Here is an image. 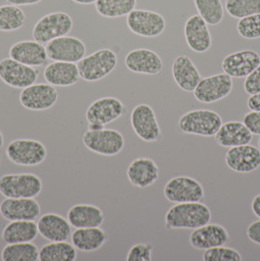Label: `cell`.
<instances>
[{
  "instance_id": "cell-1",
  "label": "cell",
  "mask_w": 260,
  "mask_h": 261,
  "mask_svg": "<svg viewBox=\"0 0 260 261\" xmlns=\"http://www.w3.org/2000/svg\"><path fill=\"white\" fill-rule=\"evenodd\" d=\"M165 220L167 229H196L211 222L212 213L202 202H181L167 211Z\"/></svg>"
},
{
  "instance_id": "cell-2",
  "label": "cell",
  "mask_w": 260,
  "mask_h": 261,
  "mask_svg": "<svg viewBox=\"0 0 260 261\" xmlns=\"http://www.w3.org/2000/svg\"><path fill=\"white\" fill-rule=\"evenodd\" d=\"M221 116L213 110H193L183 115L178 122L179 129L186 134L212 137L222 125Z\"/></svg>"
},
{
  "instance_id": "cell-3",
  "label": "cell",
  "mask_w": 260,
  "mask_h": 261,
  "mask_svg": "<svg viewBox=\"0 0 260 261\" xmlns=\"http://www.w3.org/2000/svg\"><path fill=\"white\" fill-rule=\"evenodd\" d=\"M118 56L110 48H103L85 56L77 64L81 77L86 82H98L116 69Z\"/></svg>"
},
{
  "instance_id": "cell-4",
  "label": "cell",
  "mask_w": 260,
  "mask_h": 261,
  "mask_svg": "<svg viewBox=\"0 0 260 261\" xmlns=\"http://www.w3.org/2000/svg\"><path fill=\"white\" fill-rule=\"evenodd\" d=\"M42 188L41 179L33 173H11L0 177V194L5 198H36Z\"/></svg>"
},
{
  "instance_id": "cell-5",
  "label": "cell",
  "mask_w": 260,
  "mask_h": 261,
  "mask_svg": "<svg viewBox=\"0 0 260 261\" xmlns=\"http://www.w3.org/2000/svg\"><path fill=\"white\" fill-rule=\"evenodd\" d=\"M73 27L71 16L67 13L53 12L41 17L33 30L34 39L41 43L67 36Z\"/></svg>"
},
{
  "instance_id": "cell-6",
  "label": "cell",
  "mask_w": 260,
  "mask_h": 261,
  "mask_svg": "<svg viewBox=\"0 0 260 261\" xmlns=\"http://www.w3.org/2000/svg\"><path fill=\"white\" fill-rule=\"evenodd\" d=\"M7 158L16 165L36 166L44 162L47 156L46 147L32 139H16L6 149Z\"/></svg>"
},
{
  "instance_id": "cell-7",
  "label": "cell",
  "mask_w": 260,
  "mask_h": 261,
  "mask_svg": "<svg viewBox=\"0 0 260 261\" xmlns=\"http://www.w3.org/2000/svg\"><path fill=\"white\" fill-rule=\"evenodd\" d=\"M84 146L91 152L102 155H116L124 147L122 134L115 129L85 131L83 137Z\"/></svg>"
},
{
  "instance_id": "cell-8",
  "label": "cell",
  "mask_w": 260,
  "mask_h": 261,
  "mask_svg": "<svg viewBox=\"0 0 260 261\" xmlns=\"http://www.w3.org/2000/svg\"><path fill=\"white\" fill-rule=\"evenodd\" d=\"M126 24L130 31L143 37L161 36L166 28V19L160 13L134 9L126 17Z\"/></svg>"
},
{
  "instance_id": "cell-9",
  "label": "cell",
  "mask_w": 260,
  "mask_h": 261,
  "mask_svg": "<svg viewBox=\"0 0 260 261\" xmlns=\"http://www.w3.org/2000/svg\"><path fill=\"white\" fill-rule=\"evenodd\" d=\"M164 194L167 201L174 203L201 202L204 197V189L196 179L177 176L166 183Z\"/></svg>"
},
{
  "instance_id": "cell-10",
  "label": "cell",
  "mask_w": 260,
  "mask_h": 261,
  "mask_svg": "<svg viewBox=\"0 0 260 261\" xmlns=\"http://www.w3.org/2000/svg\"><path fill=\"white\" fill-rule=\"evenodd\" d=\"M233 89V80L227 73H218L201 79L194 90L195 98L203 104H212L229 95Z\"/></svg>"
},
{
  "instance_id": "cell-11",
  "label": "cell",
  "mask_w": 260,
  "mask_h": 261,
  "mask_svg": "<svg viewBox=\"0 0 260 261\" xmlns=\"http://www.w3.org/2000/svg\"><path fill=\"white\" fill-rule=\"evenodd\" d=\"M131 126L136 135L145 142H155L161 138L162 131L154 110L148 104H139L132 110Z\"/></svg>"
},
{
  "instance_id": "cell-12",
  "label": "cell",
  "mask_w": 260,
  "mask_h": 261,
  "mask_svg": "<svg viewBox=\"0 0 260 261\" xmlns=\"http://www.w3.org/2000/svg\"><path fill=\"white\" fill-rule=\"evenodd\" d=\"M48 59L53 62L79 63L85 57L86 47L77 37L62 36L49 41L46 45Z\"/></svg>"
},
{
  "instance_id": "cell-13",
  "label": "cell",
  "mask_w": 260,
  "mask_h": 261,
  "mask_svg": "<svg viewBox=\"0 0 260 261\" xmlns=\"http://www.w3.org/2000/svg\"><path fill=\"white\" fill-rule=\"evenodd\" d=\"M58 91L49 83H37L25 87L20 94L23 107L31 111H45L53 107L58 101Z\"/></svg>"
},
{
  "instance_id": "cell-14",
  "label": "cell",
  "mask_w": 260,
  "mask_h": 261,
  "mask_svg": "<svg viewBox=\"0 0 260 261\" xmlns=\"http://www.w3.org/2000/svg\"><path fill=\"white\" fill-rule=\"evenodd\" d=\"M38 72L33 67L21 64L12 58L0 61V80L7 85L24 89L35 84Z\"/></svg>"
},
{
  "instance_id": "cell-15",
  "label": "cell",
  "mask_w": 260,
  "mask_h": 261,
  "mask_svg": "<svg viewBox=\"0 0 260 261\" xmlns=\"http://www.w3.org/2000/svg\"><path fill=\"white\" fill-rule=\"evenodd\" d=\"M124 112L123 103L115 97H104L94 101L85 113L88 123L105 126L119 119Z\"/></svg>"
},
{
  "instance_id": "cell-16",
  "label": "cell",
  "mask_w": 260,
  "mask_h": 261,
  "mask_svg": "<svg viewBox=\"0 0 260 261\" xmlns=\"http://www.w3.org/2000/svg\"><path fill=\"white\" fill-rule=\"evenodd\" d=\"M259 65V54L250 49H245L229 54L221 63V67L225 73L236 79L247 77Z\"/></svg>"
},
{
  "instance_id": "cell-17",
  "label": "cell",
  "mask_w": 260,
  "mask_h": 261,
  "mask_svg": "<svg viewBox=\"0 0 260 261\" xmlns=\"http://www.w3.org/2000/svg\"><path fill=\"white\" fill-rule=\"evenodd\" d=\"M225 163L238 173H249L260 166V150L252 145L232 147L225 155Z\"/></svg>"
},
{
  "instance_id": "cell-18",
  "label": "cell",
  "mask_w": 260,
  "mask_h": 261,
  "mask_svg": "<svg viewBox=\"0 0 260 261\" xmlns=\"http://www.w3.org/2000/svg\"><path fill=\"white\" fill-rule=\"evenodd\" d=\"M0 214L9 221L36 220L40 215V205L35 198H6L0 203Z\"/></svg>"
},
{
  "instance_id": "cell-19",
  "label": "cell",
  "mask_w": 260,
  "mask_h": 261,
  "mask_svg": "<svg viewBox=\"0 0 260 261\" xmlns=\"http://www.w3.org/2000/svg\"><path fill=\"white\" fill-rule=\"evenodd\" d=\"M125 67L132 72L159 74L163 70V61L159 54L147 48L131 50L124 60Z\"/></svg>"
},
{
  "instance_id": "cell-20",
  "label": "cell",
  "mask_w": 260,
  "mask_h": 261,
  "mask_svg": "<svg viewBox=\"0 0 260 261\" xmlns=\"http://www.w3.org/2000/svg\"><path fill=\"white\" fill-rule=\"evenodd\" d=\"M185 39L190 49L197 53H204L213 45V37L207 24L200 15H194L184 27Z\"/></svg>"
},
{
  "instance_id": "cell-21",
  "label": "cell",
  "mask_w": 260,
  "mask_h": 261,
  "mask_svg": "<svg viewBox=\"0 0 260 261\" xmlns=\"http://www.w3.org/2000/svg\"><path fill=\"white\" fill-rule=\"evenodd\" d=\"M228 241L229 233L223 226L210 223L194 229L189 237L193 248L203 250L224 246Z\"/></svg>"
},
{
  "instance_id": "cell-22",
  "label": "cell",
  "mask_w": 260,
  "mask_h": 261,
  "mask_svg": "<svg viewBox=\"0 0 260 261\" xmlns=\"http://www.w3.org/2000/svg\"><path fill=\"white\" fill-rule=\"evenodd\" d=\"M126 175L133 186L145 189L160 178V169L152 159L137 158L130 163Z\"/></svg>"
},
{
  "instance_id": "cell-23",
  "label": "cell",
  "mask_w": 260,
  "mask_h": 261,
  "mask_svg": "<svg viewBox=\"0 0 260 261\" xmlns=\"http://www.w3.org/2000/svg\"><path fill=\"white\" fill-rule=\"evenodd\" d=\"M13 60L30 67H41L48 59L46 48L36 40H22L13 44L9 50Z\"/></svg>"
},
{
  "instance_id": "cell-24",
  "label": "cell",
  "mask_w": 260,
  "mask_h": 261,
  "mask_svg": "<svg viewBox=\"0 0 260 261\" xmlns=\"http://www.w3.org/2000/svg\"><path fill=\"white\" fill-rule=\"evenodd\" d=\"M172 76L178 87L194 92L201 80V73L187 55H179L172 64Z\"/></svg>"
},
{
  "instance_id": "cell-25",
  "label": "cell",
  "mask_w": 260,
  "mask_h": 261,
  "mask_svg": "<svg viewBox=\"0 0 260 261\" xmlns=\"http://www.w3.org/2000/svg\"><path fill=\"white\" fill-rule=\"evenodd\" d=\"M71 227L68 219L56 214H44L37 222L38 233L50 242H64L69 240L71 236Z\"/></svg>"
},
{
  "instance_id": "cell-26",
  "label": "cell",
  "mask_w": 260,
  "mask_h": 261,
  "mask_svg": "<svg viewBox=\"0 0 260 261\" xmlns=\"http://www.w3.org/2000/svg\"><path fill=\"white\" fill-rule=\"evenodd\" d=\"M214 136L216 143L224 148L247 145L252 141V133L241 121L226 122Z\"/></svg>"
},
{
  "instance_id": "cell-27",
  "label": "cell",
  "mask_w": 260,
  "mask_h": 261,
  "mask_svg": "<svg viewBox=\"0 0 260 261\" xmlns=\"http://www.w3.org/2000/svg\"><path fill=\"white\" fill-rule=\"evenodd\" d=\"M68 221L74 228L101 227L105 216L101 208L93 204L79 203L71 206L68 213Z\"/></svg>"
},
{
  "instance_id": "cell-28",
  "label": "cell",
  "mask_w": 260,
  "mask_h": 261,
  "mask_svg": "<svg viewBox=\"0 0 260 261\" xmlns=\"http://www.w3.org/2000/svg\"><path fill=\"white\" fill-rule=\"evenodd\" d=\"M81 75L77 65L69 62H53L44 70V79L53 86H71L79 82Z\"/></svg>"
},
{
  "instance_id": "cell-29",
  "label": "cell",
  "mask_w": 260,
  "mask_h": 261,
  "mask_svg": "<svg viewBox=\"0 0 260 261\" xmlns=\"http://www.w3.org/2000/svg\"><path fill=\"white\" fill-rule=\"evenodd\" d=\"M71 244L75 249L90 252L101 249L106 243L105 231L100 227L77 228L71 236Z\"/></svg>"
},
{
  "instance_id": "cell-30",
  "label": "cell",
  "mask_w": 260,
  "mask_h": 261,
  "mask_svg": "<svg viewBox=\"0 0 260 261\" xmlns=\"http://www.w3.org/2000/svg\"><path fill=\"white\" fill-rule=\"evenodd\" d=\"M38 234L37 223L34 220H15L4 227L2 239L7 244L32 242Z\"/></svg>"
},
{
  "instance_id": "cell-31",
  "label": "cell",
  "mask_w": 260,
  "mask_h": 261,
  "mask_svg": "<svg viewBox=\"0 0 260 261\" xmlns=\"http://www.w3.org/2000/svg\"><path fill=\"white\" fill-rule=\"evenodd\" d=\"M76 249L71 244L64 242H52L39 249L40 261H74Z\"/></svg>"
},
{
  "instance_id": "cell-32",
  "label": "cell",
  "mask_w": 260,
  "mask_h": 261,
  "mask_svg": "<svg viewBox=\"0 0 260 261\" xmlns=\"http://www.w3.org/2000/svg\"><path fill=\"white\" fill-rule=\"evenodd\" d=\"M3 261L39 260V250L32 242L8 244L1 252Z\"/></svg>"
},
{
  "instance_id": "cell-33",
  "label": "cell",
  "mask_w": 260,
  "mask_h": 261,
  "mask_svg": "<svg viewBox=\"0 0 260 261\" xmlns=\"http://www.w3.org/2000/svg\"><path fill=\"white\" fill-rule=\"evenodd\" d=\"M137 0H97L95 8L105 18H120L127 16L136 7Z\"/></svg>"
},
{
  "instance_id": "cell-34",
  "label": "cell",
  "mask_w": 260,
  "mask_h": 261,
  "mask_svg": "<svg viewBox=\"0 0 260 261\" xmlns=\"http://www.w3.org/2000/svg\"><path fill=\"white\" fill-rule=\"evenodd\" d=\"M25 23L24 12L16 5L0 6V31L14 32L23 28Z\"/></svg>"
},
{
  "instance_id": "cell-35",
  "label": "cell",
  "mask_w": 260,
  "mask_h": 261,
  "mask_svg": "<svg viewBox=\"0 0 260 261\" xmlns=\"http://www.w3.org/2000/svg\"><path fill=\"white\" fill-rule=\"evenodd\" d=\"M199 15L211 25L220 24L224 17L221 0H193Z\"/></svg>"
},
{
  "instance_id": "cell-36",
  "label": "cell",
  "mask_w": 260,
  "mask_h": 261,
  "mask_svg": "<svg viewBox=\"0 0 260 261\" xmlns=\"http://www.w3.org/2000/svg\"><path fill=\"white\" fill-rule=\"evenodd\" d=\"M225 8L231 17L242 19L259 14L260 0H225Z\"/></svg>"
},
{
  "instance_id": "cell-37",
  "label": "cell",
  "mask_w": 260,
  "mask_h": 261,
  "mask_svg": "<svg viewBox=\"0 0 260 261\" xmlns=\"http://www.w3.org/2000/svg\"><path fill=\"white\" fill-rule=\"evenodd\" d=\"M239 35L246 39H256L260 37V13L240 19L237 24Z\"/></svg>"
},
{
  "instance_id": "cell-38",
  "label": "cell",
  "mask_w": 260,
  "mask_h": 261,
  "mask_svg": "<svg viewBox=\"0 0 260 261\" xmlns=\"http://www.w3.org/2000/svg\"><path fill=\"white\" fill-rule=\"evenodd\" d=\"M204 261H242L241 253L235 249L223 246L205 249L202 255Z\"/></svg>"
},
{
  "instance_id": "cell-39",
  "label": "cell",
  "mask_w": 260,
  "mask_h": 261,
  "mask_svg": "<svg viewBox=\"0 0 260 261\" xmlns=\"http://www.w3.org/2000/svg\"><path fill=\"white\" fill-rule=\"evenodd\" d=\"M152 249L150 244H136L129 249L126 260L127 261H150L152 260Z\"/></svg>"
},
{
  "instance_id": "cell-40",
  "label": "cell",
  "mask_w": 260,
  "mask_h": 261,
  "mask_svg": "<svg viewBox=\"0 0 260 261\" xmlns=\"http://www.w3.org/2000/svg\"><path fill=\"white\" fill-rule=\"evenodd\" d=\"M245 92L248 95H254L260 92V65L248 74L244 83Z\"/></svg>"
},
{
  "instance_id": "cell-41",
  "label": "cell",
  "mask_w": 260,
  "mask_h": 261,
  "mask_svg": "<svg viewBox=\"0 0 260 261\" xmlns=\"http://www.w3.org/2000/svg\"><path fill=\"white\" fill-rule=\"evenodd\" d=\"M244 123L252 135H260V111H251L244 117Z\"/></svg>"
},
{
  "instance_id": "cell-42",
  "label": "cell",
  "mask_w": 260,
  "mask_h": 261,
  "mask_svg": "<svg viewBox=\"0 0 260 261\" xmlns=\"http://www.w3.org/2000/svg\"><path fill=\"white\" fill-rule=\"evenodd\" d=\"M247 236L252 243L260 246V220L249 224L247 229Z\"/></svg>"
},
{
  "instance_id": "cell-43",
  "label": "cell",
  "mask_w": 260,
  "mask_h": 261,
  "mask_svg": "<svg viewBox=\"0 0 260 261\" xmlns=\"http://www.w3.org/2000/svg\"><path fill=\"white\" fill-rule=\"evenodd\" d=\"M248 107L250 111H260V92L254 95H250L248 100Z\"/></svg>"
},
{
  "instance_id": "cell-44",
  "label": "cell",
  "mask_w": 260,
  "mask_h": 261,
  "mask_svg": "<svg viewBox=\"0 0 260 261\" xmlns=\"http://www.w3.org/2000/svg\"><path fill=\"white\" fill-rule=\"evenodd\" d=\"M251 211L260 219V194L253 198L251 202Z\"/></svg>"
},
{
  "instance_id": "cell-45",
  "label": "cell",
  "mask_w": 260,
  "mask_h": 261,
  "mask_svg": "<svg viewBox=\"0 0 260 261\" xmlns=\"http://www.w3.org/2000/svg\"><path fill=\"white\" fill-rule=\"evenodd\" d=\"M42 0H7L8 3L16 5V6H23V5H34L36 3L41 2Z\"/></svg>"
},
{
  "instance_id": "cell-46",
  "label": "cell",
  "mask_w": 260,
  "mask_h": 261,
  "mask_svg": "<svg viewBox=\"0 0 260 261\" xmlns=\"http://www.w3.org/2000/svg\"><path fill=\"white\" fill-rule=\"evenodd\" d=\"M103 128H105V126H103V125H99V124H95V123H88L89 130H100Z\"/></svg>"
},
{
  "instance_id": "cell-47",
  "label": "cell",
  "mask_w": 260,
  "mask_h": 261,
  "mask_svg": "<svg viewBox=\"0 0 260 261\" xmlns=\"http://www.w3.org/2000/svg\"><path fill=\"white\" fill-rule=\"evenodd\" d=\"M71 1H73L74 3H77V4L87 5V4H92V3H95L97 0H71Z\"/></svg>"
},
{
  "instance_id": "cell-48",
  "label": "cell",
  "mask_w": 260,
  "mask_h": 261,
  "mask_svg": "<svg viewBox=\"0 0 260 261\" xmlns=\"http://www.w3.org/2000/svg\"><path fill=\"white\" fill-rule=\"evenodd\" d=\"M3 144H4V137H3V134H2L1 131H0V149L2 148Z\"/></svg>"
},
{
  "instance_id": "cell-49",
  "label": "cell",
  "mask_w": 260,
  "mask_h": 261,
  "mask_svg": "<svg viewBox=\"0 0 260 261\" xmlns=\"http://www.w3.org/2000/svg\"><path fill=\"white\" fill-rule=\"evenodd\" d=\"M258 147H259V150H260V138L258 139Z\"/></svg>"
}]
</instances>
